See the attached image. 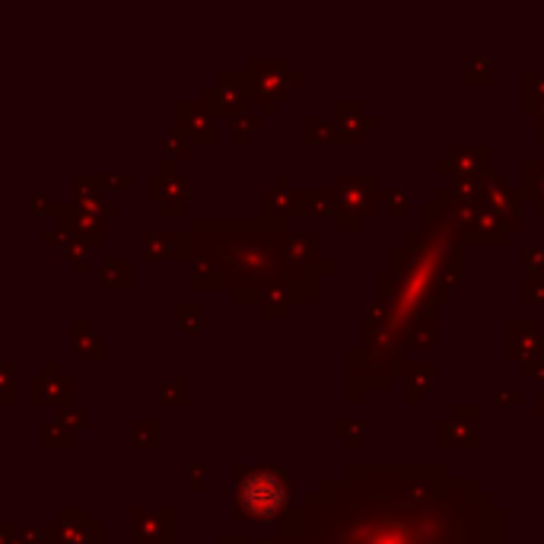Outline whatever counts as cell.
Instances as JSON below:
<instances>
[{"label":"cell","mask_w":544,"mask_h":544,"mask_svg":"<svg viewBox=\"0 0 544 544\" xmlns=\"http://www.w3.org/2000/svg\"><path fill=\"white\" fill-rule=\"evenodd\" d=\"M258 303H261V312H265L268 319H287L293 306L300 303V296H296V290L290 284H271L265 293H261Z\"/></svg>","instance_id":"obj_15"},{"label":"cell","mask_w":544,"mask_h":544,"mask_svg":"<svg viewBox=\"0 0 544 544\" xmlns=\"http://www.w3.org/2000/svg\"><path fill=\"white\" fill-rule=\"evenodd\" d=\"M455 210H459L465 242H471V245H506L510 242V233H506L503 220L484 201H475V204L455 201Z\"/></svg>","instance_id":"obj_7"},{"label":"cell","mask_w":544,"mask_h":544,"mask_svg":"<svg viewBox=\"0 0 544 544\" xmlns=\"http://www.w3.org/2000/svg\"><path fill=\"white\" fill-rule=\"evenodd\" d=\"M331 195H335V204H338V214L331 226L341 233H360L363 223L379 214V179L373 172L335 175Z\"/></svg>","instance_id":"obj_3"},{"label":"cell","mask_w":544,"mask_h":544,"mask_svg":"<svg viewBox=\"0 0 544 544\" xmlns=\"http://www.w3.org/2000/svg\"><path fill=\"white\" fill-rule=\"evenodd\" d=\"M522 112L535 118V140L544 144V74H529L522 77Z\"/></svg>","instance_id":"obj_13"},{"label":"cell","mask_w":544,"mask_h":544,"mask_svg":"<svg viewBox=\"0 0 544 544\" xmlns=\"http://www.w3.org/2000/svg\"><path fill=\"white\" fill-rule=\"evenodd\" d=\"M335 125H338V140L341 144H363L366 131L379 128V118L363 109L357 99H338L335 102Z\"/></svg>","instance_id":"obj_10"},{"label":"cell","mask_w":544,"mask_h":544,"mask_svg":"<svg viewBox=\"0 0 544 544\" xmlns=\"http://www.w3.org/2000/svg\"><path fill=\"white\" fill-rule=\"evenodd\" d=\"M287 468H236V516L280 522L293 513Z\"/></svg>","instance_id":"obj_2"},{"label":"cell","mask_w":544,"mask_h":544,"mask_svg":"<svg viewBox=\"0 0 544 544\" xmlns=\"http://www.w3.org/2000/svg\"><path fill=\"white\" fill-rule=\"evenodd\" d=\"M220 544H249V541H242V538H223Z\"/></svg>","instance_id":"obj_30"},{"label":"cell","mask_w":544,"mask_h":544,"mask_svg":"<svg viewBox=\"0 0 544 544\" xmlns=\"http://www.w3.org/2000/svg\"><path fill=\"white\" fill-rule=\"evenodd\" d=\"M405 382H408V405H417L420 398H424V392H430L436 385V366L433 363H408L405 370Z\"/></svg>","instance_id":"obj_16"},{"label":"cell","mask_w":544,"mask_h":544,"mask_svg":"<svg viewBox=\"0 0 544 544\" xmlns=\"http://www.w3.org/2000/svg\"><path fill=\"white\" fill-rule=\"evenodd\" d=\"M535 401H538V411H535V417H538V420H544V392H541V389H538Z\"/></svg>","instance_id":"obj_29"},{"label":"cell","mask_w":544,"mask_h":544,"mask_svg":"<svg viewBox=\"0 0 544 544\" xmlns=\"http://www.w3.org/2000/svg\"><path fill=\"white\" fill-rule=\"evenodd\" d=\"M303 137H306V144H341L338 125L331 118H322V115H306Z\"/></svg>","instance_id":"obj_18"},{"label":"cell","mask_w":544,"mask_h":544,"mask_svg":"<svg viewBox=\"0 0 544 544\" xmlns=\"http://www.w3.org/2000/svg\"><path fill=\"white\" fill-rule=\"evenodd\" d=\"M519 201L535 204V214L544 217V160H525L522 163Z\"/></svg>","instance_id":"obj_14"},{"label":"cell","mask_w":544,"mask_h":544,"mask_svg":"<svg viewBox=\"0 0 544 544\" xmlns=\"http://www.w3.org/2000/svg\"><path fill=\"white\" fill-rule=\"evenodd\" d=\"M335 433L344 436L347 446L354 452L363 449V443H366V427L360 424V420H335Z\"/></svg>","instance_id":"obj_21"},{"label":"cell","mask_w":544,"mask_h":544,"mask_svg":"<svg viewBox=\"0 0 544 544\" xmlns=\"http://www.w3.org/2000/svg\"><path fill=\"white\" fill-rule=\"evenodd\" d=\"M522 265L529 274H544V245H525L522 249Z\"/></svg>","instance_id":"obj_24"},{"label":"cell","mask_w":544,"mask_h":544,"mask_svg":"<svg viewBox=\"0 0 544 544\" xmlns=\"http://www.w3.org/2000/svg\"><path fill=\"white\" fill-rule=\"evenodd\" d=\"M522 300L529 306L544 303V274H525L522 277Z\"/></svg>","instance_id":"obj_23"},{"label":"cell","mask_w":544,"mask_h":544,"mask_svg":"<svg viewBox=\"0 0 544 544\" xmlns=\"http://www.w3.org/2000/svg\"><path fill=\"white\" fill-rule=\"evenodd\" d=\"M510 360L522 363V373L541 379L544 376V331L535 319H510Z\"/></svg>","instance_id":"obj_5"},{"label":"cell","mask_w":544,"mask_h":544,"mask_svg":"<svg viewBox=\"0 0 544 544\" xmlns=\"http://www.w3.org/2000/svg\"><path fill=\"white\" fill-rule=\"evenodd\" d=\"M179 115L185 118V131L201 140V144H214L217 140V128H214V118H210L201 105H182Z\"/></svg>","instance_id":"obj_17"},{"label":"cell","mask_w":544,"mask_h":544,"mask_svg":"<svg viewBox=\"0 0 544 544\" xmlns=\"http://www.w3.org/2000/svg\"><path fill=\"white\" fill-rule=\"evenodd\" d=\"M478 414H481V411H478L475 405H452V408H449V417H452V420H468V424H475Z\"/></svg>","instance_id":"obj_26"},{"label":"cell","mask_w":544,"mask_h":544,"mask_svg":"<svg viewBox=\"0 0 544 544\" xmlns=\"http://www.w3.org/2000/svg\"><path fill=\"white\" fill-rule=\"evenodd\" d=\"M433 443L436 449H478L481 436L475 430V424L468 420H452V417H440L433 424Z\"/></svg>","instance_id":"obj_12"},{"label":"cell","mask_w":544,"mask_h":544,"mask_svg":"<svg viewBox=\"0 0 544 544\" xmlns=\"http://www.w3.org/2000/svg\"><path fill=\"white\" fill-rule=\"evenodd\" d=\"M249 83H252V96L265 105V115H274L277 102L287 99L293 93V86H303V74H296L287 61H252Z\"/></svg>","instance_id":"obj_4"},{"label":"cell","mask_w":544,"mask_h":544,"mask_svg":"<svg viewBox=\"0 0 544 544\" xmlns=\"http://www.w3.org/2000/svg\"><path fill=\"white\" fill-rule=\"evenodd\" d=\"M379 204L392 207V217H408V191L405 188H379Z\"/></svg>","instance_id":"obj_22"},{"label":"cell","mask_w":544,"mask_h":544,"mask_svg":"<svg viewBox=\"0 0 544 544\" xmlns=\"http://www.w3.org/2000/svg\"><path fill=\"white\" fill-rule=\"evenodd\" d=\"M207 99L217 112H230V115H242L245 105L252 99V83L249 77H233L223 74L214 90H207Z\"/></svg>","instance_id":"obj_11"},{"label":"cell","mask_w":544,"mask_h":544,"mask_svg":"<svg viewBox=\"0 0 544 544\" xmlns=\"http://www.w3.org/2000/svg\"><path fill=\"white\" fill-rule=\"evenodd\" d=\"M538 382H541V392H544V376H541V379H538Z\"/></svg>","instance_id":"obj_31"},{"label":"cell","mask_w":544,"mask_h":544,"mask_svg":"<svg viewBox=\"0 0 544 544\" xmlns=\"http://www.w3.org/2000/svg\"><path fill=\"white\" fill-rule=\"evenodd\" d=\"M258 125H261V118H242L239 125H236V140H239V144H242V140H245V134H249V131H255Z\"/></svg>","instance_id":"obj_27"},{"label":"cell","mask_w":544,"mask_h":544,"mask_svg":"<svg viewBox=\"0 0 544 544\" xmlns=\"http://www.w3.org/2000/svg\"><path fill=\"white\" fill-rule=\"evenodd\" d=\"M277 544H510L506 510L446 462H350L322 478L303 510L277 525Z\"/></svg>","instance_id":"obj_1"},{"label":"cell","mask_w":544,"mask_h":544,"mask_svg":"<svg viewBox=\"0 0 544 544\" xmlns=\"http://www.w3.org/2000/svg\"><path fill=\"white\" fill-rule=\"evenodd\" d=\"M306 207H309L312 217H322L328 223H335L338 204H335V195H331V188H309L306 191Z\"/></svg>","instance_id":"obj_20"},{"label":"cell","mask_w":544,"mask_h":544,"mask_svg":"<svg viewBox=\"0 0 544 544\" xmlns=\"http://www.w3.org/2000/svg\"><path fill=\"white\" fill-rule=\"evenodd\" d=\"M433 169L440 175H449V179H487L494 175V147L487 144H452L446 160H436Z\"/></svg>","instance_id":"obj_6"},{"label":"cell","mask_w":544,"mask_h":544,"mask_svg":"<svg viewBox=\"0 0 544 544\" xmlns=\"http://www.w3.org/2000/svg\"><path fill=\"white\" fill-rule=\"evenodd\" d=\"M265 214H268L271 223H290L296 217H309L306 191L293 188L290 175H277L274 188L265 191Z\"/></svg>","instance_id":"obj_9"},{"label":"cell","mask_w":544,"mask_h":544,"mask_svg":"<svg viewBox=\"0 0 544 544\" xmlns=\"http://www.w3.org/2000/svg\"><path fill=\"white\" fill-rule=\"evenodd\" d=\"M494 401H497V405H522L525 395H522L519 389H516V392H497Z\"/></svg>","instance_id":"obj_28"},{"label":"cell","mask_w":544,"mask_h":544,"mask_svg":"<svg viewBox=\"0 0 544 544\" xmlns=\"http://www.w3.org/2000/svg\"><path fill=\"white\" fill-rule=\"evenodd\" d=\"M462 74H465L462 77L465 86H490V83H494V74H497V64L490 58H484V55H475V58H465Z\"/></svg>","instance_id":"obj_19"},{"label":"cell","mask_w":544,"mask_h":544,"mask_svg":"<svg viewBox=\"0 0 544 544\" xmlns=\"http://www.w3.org/2000/svg\"><path fill=\"white\" fill-rule=\"evenodd\" d=\"M494 214L503 220L506 233L522 230V217H519V188H513L510 175L494 172L484 179V198H481Z\"/></svg>","instance_id":"obj_8"},{"label":"cell","mask_w":544,"mask_h":544,"mask_svg":"<svg viewBox=\"0 0 544 544\" xmlns=\"http://www.w3.org/2000/svg\"><path fill=\"white\" fill-rule=\"evenodd\" d=\"M179 322H182V328L185 331H195V328H201V322H204V315H201V309L198 306H191V309H179Z\"/></svg>","instance_id":"obj_25"}]
</instances>
